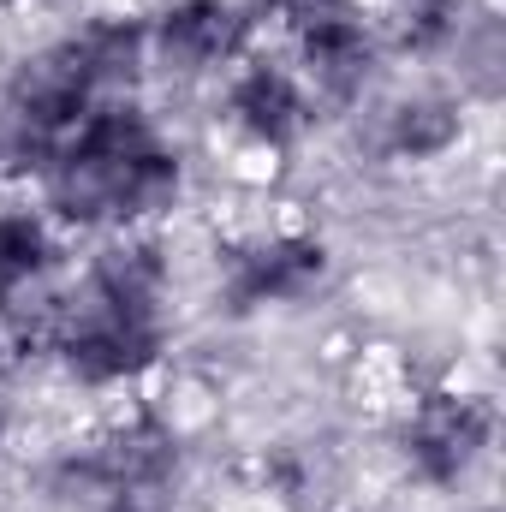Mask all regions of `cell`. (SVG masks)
<instances>
[{"instance_id":"cell-5","label":"cell","mask_w":506,"mask_h":512,"mask_svg":"<svg viewBox=\"0 0 506 512\" xmlns=\"http://www.w3.org/2000/svg\"><path fill=\"white\" fill-rule=\"evenodd\" d=\"M328 268V251L316 239H268L256 251L239 256L233 268V298L239 304H280V298H304Z\"/></svg>"},{"instance_id":"cell-11","label":"cell","mask_w":506,"mask_h":512,"mask_svg":"<svg viewBox=\"0 0 506 512\" xmlns=\"http://www.w3.org/2000/svg\"><path fill=\"white\" fill-rule=\"evenodd\" d=\"M78 48H84V66H90L96 96H102V90H126L131 78H137L143 48H149V30L131 24V18H102V24H90V30L78 36Z\"/></svg>"},{"instance_id":"cell-13","label":"cell","mask_w":506,"mask_h":512,"mask_svg":"<svg viewBox=\"0 0 506 512\" xmlns=\"http://www.w3.org/2000/svg\"><path fill=\"white\" fill-rule=\"evenodd\" d=\"M393 149L399 155H411V161H429V155H447L453 143H459V108L453 102H435V96H423V102H405L399 114H393Z\"/></svg>"},{"instance_id":"cell-2","label":"cell","mask_w":506,"mask_h":512,"mask_svg":"<svg viewBox=\"0 0 506 512\" xmlns=\"http://www.w3.org/2000/svg\"><path fill=\"white\" fill-rule=\"evenodd\" d=\"M90 102H96V84H90V66H84L78 36L30 54L18 66V78H12V96H6L12 120L42 143V155H54L72 131L90 120Z\"/></svg>"},{"instance_id":"cell-3","label":"cell","mask_w":506,"mask_h":512,"mask_svg":"<svg viewBox=\"0 0 506 512\" xmlns=\"http://www.w3.org/2000/svg\"><path fill=\"white\" fill-rule=\"evenodd\" d=\"M405 447L429 483H459L477 465V453L489 447V411L477 399H459V393H429L411 411Z\"/></svg>"},{"instance_id":"cell-6","label":"cell","mask_w":506,"mask_h":512,"mask_svg":"<svg viewBox=\"0 0 506 512\" xmlns=\"http://www.w3.org/2000/svg\"><path fill=\"white\" fill-rule=\"evenodd\" d=\"M304 66H310V78H316L328 96H358V90L370 84V72H376V42H370V30L340 6V12H328V18L304 24Z\"/></svg>"},{"instance_id":"cell-18","label":"cell","mask_w":506,"mask_h":512,"mask_svg":"<svg viewBox=\"0 0 506 512\" xmlns=\"http://www.w3.org/2000/svg\"><path fill=\"white\" fill-rule=\"evenodd\" d=\"M108 512H137V507H131V501H120V507H108Z\"/></svg>"},{"instance_id":"cell-16","label":"cell","mask_w":506,"mask_h":512,"mask_svg":"<svg viewBox=\"0 0 506 512\" xmlns=\"http://www.w3.org/2000/svg\"><path fill=\"white\" fill-rule=\"evenodd\" d=\"M256 6H262L268 18H280V24H298V30H304V24H316V18L340 12L346 0H256Z\"/></svg>"},{"instance_id":"cell-4","label":"cell","mask_w":506,"mask_h":512,"mask_svg":"<svg viewBox=\"0 0 506 512\" xmlns=\"http://www.w3.org/2000/svg\"><path fill=\"white\" fill-rule=\"evenodd\" d=\"M149 42H155V54L173 72H209V66H221V60L239 54L245 18L227 0H179V6H167L155 18Z\"/></svg>"},{"instance_id":"cell-12","label":"cell","mask_w":506,"mask_h":512,"mask_svg":"<svg viewBox=\"0 0 506 512\" xmlns=\"http://www.w3.org/2000/svg\"><path fill=\"white\" fill-rule=\"evenodd\" d=\"M185 191V173H179V155L161 143L149 149L143 161H131L126 185H120V221H149V215H167Z\"/></svg>"},{"instance_id":"cell-17","label":"cell","mask_w":506,"mask_h":512,"mask_svg":"<svg viewBox=\"0 0 506 512\" xmlns=\"http://www.w3.org/2000/svg\"><path fill=\"white\" fill-rule=\"evenodd\" d=\"M0 423H6V382H0Z\"/></svg>"},{"instance_id":"cell-1","label":"cell","mask_w":506,"mask_h":512,"mask_svg":"<svg viewBox=\"0 0 506 512\" xmlns=\"http://www.w3.org/2000/svg\"><path fill=\"white\" fill-rule=\"evenodd\" d=\"M60 358L78 382L90 387H114L143 376L155 358H161V328L155 316H131L120 304H108L102 292H78L66 298V316H60Z\"/></svg>"},{"instance_id":"cell-7","label":"cell","mask_w":506,"mask_h":512,"mask_svg":"<svg viewBox=\"0 0 506 512\" xmlns=\"http://www.w3.org/2000/svg\"><path fill=\"white\" fill-rule=\"evenodd\" d=\"M227 108H233V120L251 131L256 143H286V137H298V126H304V96H298V84L280 66L239 72Z\"/></svg>"},{"instance_id":"cell-8","label":"cell","mask_w":506,"mask_h":512,"mask_svg":"<svg viewBox=\"0 0 506 512\" xmlns=\"http://www.w3.org/2000/svg\"><path fill=\"white\" fill-rule=\"evenodd\" d=\"M161 286H167V262L149 239H114L90 268V292H102L108 304H120L131 316H155Z\"/></svg>"},{"instance_id":"cell-19","label":"cell","mask_w":506,"mask_h":512,"mask_svg":"<svg viewBox=\"0 0 506 512\" xmlns=\"http://www.w3.org/2000/svg\"><path fill=\"white\" fill-rule=\"evenodd\" d=\"M0 6H18V0H0Z\"/></svg>"},{"instance_id":"cell-15","label":"cell","mask_w":506,"mask_h":512,"mask_svg":"<svg viewBox=\"0 0 506 512\" xmlns=\"http://www.w3.org/2000/svg\"><path fill=\"white\" fill-rule=\"evenodd\" d=\"M459 30V0H405V42L429 48Z\"/></svg>"},{"instance_id":"cell-10","label":"cell","mask_w":506,"mask_h":512,"mask_svg":"<svg viewBox=\"0 0 506 512\" xmlns=\"http://www.w3.org/2000/svg\"><path fill=\"white\" fill-rule=\"evenodd\" d=\"M60 316H66V292L48 280V268L0 280V328L18 346H54L60 340Z\"/></svg>"},{"instance_id":"cell-9","label":"cell","mask_w":506,"mask_h":512,"mask_svg":"<svg viewBox=\"0 0 506 512\" xmlns=\"http://www.w3.org/2000/svg\"><path fill=\"white\" fill-rule=\"evenodd\" d=\"M173 435L161 423H126L96 447V477L114 489H155L173 477Z\"/></svg>"},{"instance_id":"cell-14","label":"cell","mask_w":506,"mask_h":512,"mask_svg":"<svg viewBox=\"0 0 506 512\" xmlns=\"http://www.w3.org/2000/svg\"><path fill=\"white\" fill-rule=\"evenodd\" d=\"M48 227H42V215H30V209H6L0 215V280H12V274H42L48 268Z\"/></svg>"}]
</instances>
